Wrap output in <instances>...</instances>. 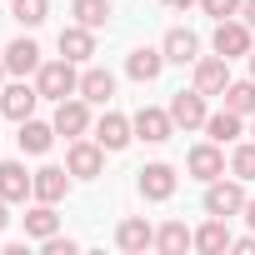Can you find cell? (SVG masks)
Instances as JSON below:
<instances>
[{
  "label": "cell",
  "instance_id": "obj_1",
  "mask_svg": "<svg viewBox=\"0 0 255 255\" xmlns=\"http://www.w3.org/2000/svg\"><path fill=\"white\" fill-rule=\"evenodd\" d=\"M35 90H40V100H70L75 90H80V75H75V60H45L40 70H35Z\"/></svg>",
  "mask_w": 255,
  "mask_h": 255
},
{
  "label": "cell",
  "instance_id": "obj_2",
  "mask_svg": "<svg viewBox=\"0 0 255 255\" xmlns=\"http://www.w3.org/2000/svg\"><path fill=\"white\" fill-rule=\"evenodd\" d=\"M205 215H220V220H230V215H245V180L235 175V180H210L205 185Z\"/></svg>",
  "mask_w": 255,
  "mask_h": 255
},
{
  "label": "cell",
  "instance_id": "obj_3",
  "mask_svg": "<svg viewBox=\"0 0 255 255\" xmlns=\"http://www.w3.org/2000/svg\"><path fill=\"white\" fill-rule=\"evenodd\" d=\"M65 170L75 175V180H95L100 170H105V145L100 140H70V150H65Z\"/></svg>",
  "mask_w": 255,
  "mask_h": 255
},
{
  "label": "cell",
  "instance_id": "obj_4",
  "mask_svg": "<svg viewBox=\"0 0 255 255\" xmlns=\"http://www.w3.org/2000/svg\"><path fill=\"white\" fill-rule=\"evenodd\" d=\"M55 135H65V140H80L85 130H90V100L85 95H70V100H55Z\"/></svg>",
  "mask_w": 255,
  "mask_h": 255
},
{
  "label": "cell",
  "instance_id": "obj_5",
  "mask_svg": "<svg viewBox=\"0 0 255 255\" xmlns=\"http://www.w3.org/2000/svg\"><path fill=\"white\" fill-rule=\"evenodd\" d=\"M185 170H190L195 180H205V185L220 180V175H225V150H220V140H200V145L185 155Z\"/></svg>",
  "mask_w": 255,
  "mask_h": 255
},
{
  "label": "cell",
  "instance_id": "obj_6",
  "mask_svg": "<svg viewBox=\"0 0 255 255\" xmlns=\"http://www.w3.org/2000/svg\"><path fill=\"white\" fill-rule=\"evenodd\" d=\"M130 125H135V140H150V145H160V140L175 135L170 110H155V105H140V110L130 115Z\"/></svg>",
  "mask_w": 255,
  "mask_h": 255
},
{
  "label": "cell",
  "instance_id": "obj_7",
  "mask_svg": "<svg viewBox=\"0 0 255 255\" xmlns=\"http://www.w3.org/2000/svg\"><path fill=\"white\" fill-rule=\"evenodd\" d=\"M205 95L190 85V90H175V100H170V120H175V130H200L205 125Z\"/></svg>",
  "mask_w": 255,
  "mask_h": 255
},
{
  "label": "cell",
  "instance_id": "obj_8",
  "mask_svg": "<svg viewBox=\"0 0 255 255\" xmlns=\"http://www.w3.org/2000/svg\"><path fill=\"white\" fill-rule=\"evenodd\" d=\"M135 190H140L145 200H170V195H175V165L155 160V165L135 170Z\"/></svg>",
  "mask_w": 255,
  "mask_h": 255
},
{
  "label": "cell",
  "instance_id": "obj_9",
  "mask_svg": "<svg viewBox=\"0 0 255 255\" xmlns=\"http://www.w3.org/2000/svg\"><path fill=\"white\" fill-rule=\"evenodd\" d=\"M35 105H40V90H35V85H25V80H15V85L0 90V115H10L15 125H20V120H30V115H35Z\"/></svg>",
  "mask_w": 255,
  "mask_h": 255
},
{
  "label": "cell",
  "instance_id": "obj_10",
  "mask_svg": "<svg viewBox=\"0 0 255 255\" xmlns=\"http://www.w3.org/2000/svg\"><path fill=\"white\" fill-rule=\"evenodd\" d=\"M215 55L235 60V55H250V25L245 20H215Z\"/></svg>",
  "mask_w": 255,
  "mask_h": 255
},
{
  "label": "cell",
  "instance_id": "obj_11",
  "mask_svg": "<svg viewBox=\"0 0 255 255\" xmlns=\"http://www.w3.org/2000/svg\"><path fill=\"white\" fill-rule=\"evenodd\" d=\"M230 85V60L225 55H200L195 60V90L200 95H225Z\"/></svg>",
  "mask_w": 255,
  "mask_h": 255
},
{
  "label": "cell",
  "instance_id": "obj_12",
  "mask_svg": "<svg viewBox=\"0 0 255 255\" xmlns=\"http://www.w3.org/2000/svg\"><path fill=\"white\" fill-rule=\"evenodd\" d=\"M115 245H120L125 255H140V250H150V245H155V230H150V220H145V215H125V220L115 225Z\"/></svg>",
  "mask_w": 255,
  "mask_h": 255
},
{
  "label": "cell",
  "instance_id": "obj_13",
  "mask_svg": "<svg viewBox=\"0 0 255 255\" xmlns=\"http://www.w3.org/2000/svg\"><path fill=\"white\" fill-rule=\"evenodd\" d=\"M95 140H100L105 150H125V145H130V140H135V125H130V120H125L120 110H105V115L95 120Z\"/></svg>",
  "mask_w": 255,
  "mask_h": 255
},
{
  "label": "cell",
  "instance_id": "obj_14",
  "mask_svg": "<svg viewBox=\"0 0 255 255\" xmlns=\"http://www.w3.org/2000/svg\"><path fill=\"white\" fill-rule=\"evenodd\" d=\"M160 50H165V65H195V60H200V35L175 25V30L160 40Z\"/></svg>",
  "mask_w": 255,
  "mask_h": 255
},
{
  "label": "cell",
  "instance_id": "obj_15",
  "mask_svg": "<svg viewBox=\"0 0 255 255\" xmlns=\"http://www.w3.org/2000/svg\"><path fill=\"white\" fill-rule=\"evenodd\" d=\"M45 60H40V45L30 40V35H20V40H10L5 45V70L10 75H30V70H40Z\"/></svg>",
  "mask_w": 255,
  "mask_h": 255
},
{
  "label": "cell",
  "instance_id": "obj_16",
  "mask_svg": "<svg viewBox=\"0 0 255 255\" xmlns=\"http://www.w3.org/2000/svg\"><path fill=\"white\" fill-rule=\"evenodd\" d=\"M65 190H70V170L65 165H40L35 170V200L55 205V200H65Z\"/></svg>",
  "mask_w": 255,
  "mask_h": 255
},
{
  "label": "cell",
  "instance_id": "obj_17",
  "mask_svg": "<svg viewBox=\"0 0 255 255\" xmlns=\"http://www.w3.org/2000/svg\"><path fill=\"white\" fill-rule=\"evenodd\" d=\"M0 195H5V200H25V195H35V175H25L20 160H0Z\"/></svg>",
  "mask_w": 255,
  "mask_h": 255
},
{
  "label": "cell",
  "instance_id": "obj_18",
  "mask_svg": "<svg viewBox=\"0 0 255 255\" xmlns=\"http://www.w3.org/2000/svg\"><path fill=\"white\" fill-rule=\"evenodd\" d=\"M165 70V50H150V45H140V50H130V55H125V75H130V80H155Z\"/></svg>",
  "mask_w": 255,
  "mask_h": 255
},
{
  "label": "cell",
  "instance_id": "obj_19",
  "mask_svg": "<svg viewBox=\"0 0 255 255\" xmlns=\"http://www.w3.org/2000/svg\"><path fill=\"white\" fill-rule=\"evenodd\" d=\"M60 55L65 60H90L95 55V30L90 25H65L60 30Z\"/></svg>",
  "mask_w": 255,
  "mask_h": 255
},
{
  "label": "cell",
  "instance_id": "obj_20",
  "mask_svg": "<svg viewBox=\"0 0 255 255\" xmlns=\"http://www.w3.org/2000/svg\"><path fill=\"white\" fill-rule=\"evenodd\" d=\"M15 140H20V150H25V155H45V150H50V140H55V125H45V120H35V115H30V120H20V135H15Z\"/></svg>",
  "mask_w": 255,
  "mask_h": 255
},
{
  "label": "cell",
  "instance_id": "obj_21",
  "mask_svg": "<svg viewBox=\"0 0 255 255\" xmlns=\"http://www.w3.org/2000/svg\"><path fill=\"white\" fill-rule=\"evenodd\" d=\"M230 240H235V235L225 230L220 215H210V220L195 230V250H200V255H220V250H230Z\"/></svg>",
  "mask_w": 255,
  "mask_h": 255
},
{
  "label": "cell",
  "instance_id": "obj_22",
  "mask_svg": "<svg viewBox=\"0 0 255 255\" xmlns=\"http://www.w3.org/2000/svg\"><path fill=\"white\" fill-rule=\"evenodd\" d=\"M205 130H210V140H220V145H225V140H240V135H245V115H235V110L225 105V110L205 115Z\"/></svg>",
  "mask_w": 255,
  "mask_h": 255
},
{
  "label": "cell",
  "instance_id": "obj_23",
  "mask_svg": "<svg viewBox=\"0 0 255 255\" xmlns=\"http://www.w3.org/2000/svg\"><path fill=\"white\" fill-rule=\"evenodd\" d=\"M75 95H85L90 105H105V100L115 95V75L95 65V70H85V75H80V90H75Z\"/></svg>",
  "mask_w": 255,
  "mask_h": 255
},
{
  "label": "cell",
  "instance_id": "obj_24",
  "mask_svg": "<svg viewBox=\"0 0 255 255\" xmlns=\"http://www.w3.org/2000/svg\"><path fill=\"white\" fill-rule=\"evenodd\" d=\"M25 235L30 240H50V235H60V215H55V205H35V210H25Z\"/></svg>",
  "mask_w": 255,
  "mask_h": 255
},
{
  "label": "cell",
  "instance_id": "obj_25",
  "mask_svg": "<svg viewBox=\"0 0 255 255\" xmlns=\"http://www.w3.org/2000/svg\"><path fill=\"white\" fill-rule=\"evenodd\" d=\"M195 245V230H185L180 220H165L160 230H155V250L160 255H180V250H190Z\"/></svg>",
  "mask_w": 255,
  "mask_h": 255
},
{
  "label": "cell",
  "instance_id": "obj_26",
  "mask_svg": "<svg viewBox=\"0 0 255 255\" xmlns=\"http://www.w3.org/2000/svg\"><path fill=\"white\" fill-rule=\"evenodd\" d=\"M225 105H230L235 115H255V75H250V80H230V85H225Z\"/></svg>",
  "mask_w": 255,
  "mask_h": 255
},
{
  "label": "cell",
  "instance_id": "obj_27",
  "mask_svg": "<svg viewBox=\"0 0 255 255\" xmlns=\"http://www.w3.org/2000/svg\"><path fill=\"white\" fill-rule=\"evenodd\" d=\"M70 15H75V25L100 30V25L110 20V0H75V5H70Z\"/></svg>",
  "mask_w": 255,
  "mask_h": 255
},
{
  "label": "cell",
  "instance_id": "obj_28",
  "mask_svg": "<svg viewBox=\"0 0 255 255\" xmlns=\"http://www.w3.org/2000/svg\"><path fill=\"white\" fill-rule=\"evenodd\" d=\"M10 15H15L25 30H35V25L50 15V0H15V5H10Z\"/></svg>",
  "mask_w": 255,
  "mask_h": 255
},
{
  "label": "cell",
  "instance_id": "obj_29",
  "mask_svg": "<svg viewBox=\"0 0 255 255\" xmlns=\"http://www.w3.org/2000/svg\"><path fill=\"white\" fill-rule=\"evenodd\" d=\"M230 175L255 180V140H245V145H235V150H230Z\"/></svg>",
  "mask_w": 255,
  "mask_h": 255
},
{
  "label": "cell",
  "instance_id": "obj_30",
  "mask_svg": "<svg viewBox=\"0 0 255 255\" xmlns=\"http://www.w3.org/2000/svg\"><path fill=\"white\" fill-rule=\"evenodd\" d=\"M240 5H245V0H200V10L210 20H230V15H240Z\"/></svg>",
  "mask_w": 255,
  "mask_h": 255
},
{
  "label": "cell",
  "instance_id": "obj_31",
  "mask_svg": "<svg viewBox=\"0 0 255 255\" xmlns=\"http://www.w3.org/2000/svg\"><path fill=\"white\" fill-rule=\"evenodd\" d=\"M40 245H45V255H75V250H80L70 235H50V240H40Z\"/></svg>",
  "mask_w": 255,
  "mask_h": 255
},
{
  "label": "cell",
  "instance_id": "obj_32",
  "mask_svg": "<svg viewBox=\"0 0 255 255\" xmlns=\"http://www.w3.org/2000/svg\"><path fill=\"white\" fill-rule=\"evenodd\" d=\"M230 250H235V255H255V235H240V240H230Z\"/></svg>",
  "mask_w": 255,
  "mask_h": 255
},
{
  "label": "cell",
  "instance_id": "obj_33",
  "mask_svg": "<svg viewBox=\"0 0 255 255\" xmlns=\"http://www.w3.org/2000/svg\"><path fill=\"white\" fill-rule=\"evenodd\" d=\"M240 15H245V25L255 30V0H245V5H240Z\"/></svg>",
  "mask_w": 255,
  "mask_h": 255
},
{
  "label": "cell",
  "instance_id": "obj_34",
  "mask_svg": "<svg viewBox=\"0 0 255 255\" xmlns=\"http://www.w3.org/2000/svg\"><path fill=\"white\" fill-rule=\"evenodd\" d=\"M5 225H10V200L0 195V230H5Z\"/></svg>",
  "mask_w": 255,
  "mask_h": 255
},
{
  "label": "cell",
  "instance_id": "obj_35",
  "mask_svg": "<svg viewBox=\"0 0 255 255\" xmlns=\"http://www.w3.org/2000/svg\"><path fill=\"white\" fill-rule=\"evenodd\" d=\"M170 10H190V5H200V0H165Z\"/></svg>",
  "mask_w": 255,
  "mask_h": 255
},
{
  "label": "cell",
  "instance_id": "obj_36",
  "mask_svg": "<svg viewBox=\"0 0 255 255\" xmlns=\"http://www.w3.org/2000/svg\"><path fill=\"white\" fill-rule=\"evenodd\" d=\"M245 220H250V230H255V200H245Z\"/></svg>",
  "mask_w": 255,
  "mask_h": 255
},
{
  "label": "cell",
  "instance_id": "obj_37",
  "mask_svg": "<svg viewBox=\"0 0 255 255\" xmlns=\"http://www.w3.org/2000/svg\"><path fill=\"white\" fill-rule=\"evenodd\" d=\"M5 75H10V70H5V55H0V80H5Z\"/></svg>",
  "mask_w": 255,
  "mask_h": 255
},
{
  "label": "cell",
  "instance_id": "obj_38",
  "mask_svg": "<svg viewBox=\"0 0 255 255\" xmlns=\"http://www.w3.org/2000/svg\"><path fill=\"white\" fill-rule=\"evenodd\" d=\"M250 75H255V50H250Z\"/></svg>",
  "mask_w": 255,
  "mask_h": 255
},
{
  "label": "cell",
  "instance_id": "obj_39",
  "mask_svg": "<svg viewBox=\"0 0 255 255\" xmlns=\"http://www.w3.org/2000/svg\"><path fill=\"white\" fill-rule=\"evenodd\" d=\"M250 135H255V115H250Z\"/></svg>",
  "mask_w": 255,
  "mask_h": 255
}]
</instances>
